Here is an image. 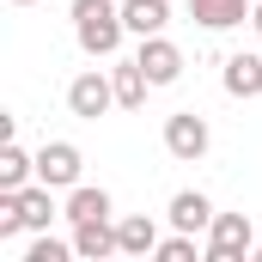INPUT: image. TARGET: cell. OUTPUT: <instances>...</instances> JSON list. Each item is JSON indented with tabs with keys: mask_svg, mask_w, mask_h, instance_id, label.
<instances>
[{
	"mask_svg": "<svg viewBox=\"0 0 262 262\" xmlns=\"http://www.w3.org/2000/svg\"><path fill=\"white\" fill-rule=\"evenodd\" d=\"M67 18H73V43H79L92 61H110V55L122 49V37H128L122 0H73Z\"/></svg>",
	"mask_w": 262,
	"mask_h": 262,
	"instance_id": "cell-1",
	"label": "cell"
},
{
	"mask_svg": "<svg viewBox=\"0 0 262 262\" xmlns=\"http://www.w3.org/2000/svg\"><path fill=\"white\" fill-rule=\"evenodd\" d=\"M67 110H73L79 122L110 116V110H116V79H110V73H98V67L73 73V79H67Z\"/></svg>",
	"mask_w": 262,
	"mask_h": 262,
	"instance_id": "cell-2",
	"label": "cell"
},
{
	"mask_svg": "<svg viewBox=\"0 0 262 262\" xmlns=\"http://www.w3.org/2000/svg\"><path fill=\"white\" fill-rule=\"evenodd\" d=\"M250 250H256L250 213H213V226H207V262H244Z\"/></svg>",
	"mask_w": 262,
	"mask_h": 262,
	"instance_id": "cell-3",
	"label": "cell"
},
{
	"mask_svg": "<svg viewBox=\"0 0 262 262\" xmlns=\"http://www.w3.org/2000/svg\"><path fill=\"white\" fill-rule=\"evenodd\" d=\"M207 146H213L207 116H195V110H177V116H165V152H171L177 165H195Z\"/></svg>",
	"mask_w": 262,
	"mask_h": 262,
	"instance_id": "cell-4",
	"label": "cell"
},
{
	"mask_svg": "<svg viewBox=\"0 0 262 262\" xmlns=\"http://www.w3.org/2000/svg\"><path fill=\"white\" fill-rule=\"evenodd\" d=\"M79 171H85V159H79L73 140H43V146H37V183H49V189H73Z\"/></svg>",
	"mask_w": 262,
	"mask_h": 262,
	"instance_id": "cell-5",
	"label": "cell"
},
{
	"mask_svg": "<svg viewBox=\"0 0 262 262\" xmlns=\"http://www.w3.org/2000/svg\"><path fill=\"white\" fill-rule=\"evenodd\" d=\"M134 61L146 67V79H152V85H177V79H183V49H177L165 31H159V37H140Z\"/></svg>",
	"mask_w": 262,
	"mask_h": 262,
	"instance_id": "cell-6",
	"label": "cell"
},
{
	"mask_svg": "<svg viewBox=\"0 0 262 262\" xmlns=\"http://www.w3.org/2000/svg\"><path fill=\"white\" fill-rule=\"evenodd\" d=\"M165 220H171V232H195V238H207V226H213V201L201 195V189H177L171 207H165Z\"/></svg>",
	"mask_w": 262,
	"mask_h": 262,
	"instance_id": "cell-7",
	"label": "cell"
},
{
	"mask_svg": "<svg viewBox=\"0 0 262 262\" xmlns=\"http://www.w3.org/2000/svg\"><path fill=\"white\" fill-rule=\"evenodd\" d=\"M220 85H226V98H262V55H250V49L226 55Z\"/></svg>",
	"mask_w": 262,
	"mask_h": 262,
	"instance_id": "cell-8",
	"label": "cell"
},
{
	"mask_svg": "<svg viewBox=\"0 0 262 262\" xmlns=\"http://www.w3.org/2000/svg\"><path fill=\"white\" fill-rule=\"evenodd\" d=\"M73 250H79V262L122 256V244H116V220H79V226H73Z\"/></svg>",
	"mask_w": 262,
	"mask_h": 262,
	"instance_id": "cell-9",
	"label": "cell"
},
{
	"mask_svg": "<svg viewBox=\"0 0 262 262\" xmlns=\"http://www.w3.org/2000/svg\"><path fill=\"white\" fill-rule=\"evenodd\" d=\"M250 6L256 0H189V18L201 31H238V25H250Z\"/></svg>",
	"mask_w": 262,
	"mask_h": 262,
	"instance_id": "cell-10",
	"label": "cell"
},
{
	"mask_svg": "<svg viewBox=\"0 0 262 262\" xmlns=\"http://www.w3.org/2000/svg\"><path fill=\"white\" fill-rule=\"evenodd\" d=\"M110 189H92V183H73L67 189V201H61V220L67 226H79V220H110Z\"/></svg>",
	"mask_w": 262,
	"mask_h": 262,
	"instance_id": "cell-11",
	"label": "cell"
},
{
	"mask_svg": "<svg viewBox=\"0 0 262 262\" xmlns=\"http://www.w3.org/2000/svg\"><path fill=\"white\" fill-rule=\"evenodd\" d=\"M122 25L128 37H159L171 25V0H122Z\"/></svg>",
	"mask_w": 262,
	"mask_h": 262,
	"instance_id": "cell-12",
	"label": "cell"
},
{
	"mask_svg": "<svg viewBox=\"0 0 262 262\" xmlns=\"http://www.w3.org/2000/svg\"><path fill=\"white\" fill-rule=\"evenodd\" d=\"M110 79H116V110H140V104H146V92H152V79H146V67L134 61H116L110 67Z\"/></svg>",
	"mask_w": 262,
	"mask_h": 262,
	"instance_id": "cell-13",
	"label": "cell"
},
{
	"mask_svg": "<svg viewBox=\"0 0 262 262\" xmlns=\"http://www.w3.org/2000/svg\"><path fill=\"white\" fill-rule=\"evenodd\" d=\"M116 244H122V256H152L159 250V226L146 213H122L116 220Z\"/></svg>",
	"mask_w": 262,
	"mask_h": 262,
	"instance_id": "cell-14",
	"label": "cell"
},
{
	"mask_svg": "<svg viewBox=\"0 0 262 262\" xmlns=\"http://www.w3.org/2000/svg\"><path fill=\"white\" fill-rule=\"evenodd\" d=\"M25 183H37V152H25L18 140H6L0 146V189H25Z\"/></svg>",
	"mask_w": 262,
	"mask_h": 262,
	"instance_id": "cell-15",
	"label": "cell"
},
{
	"mask_svg": "<svg viewBox=\"0 0 262 262\" xmlns=\"http://www.w3.org/2000/svg\"><path fill=\"white\" fill-rule=\"evenodd\" d=\"M18 207H25V226H31V232H49V220L61 213L49 183H25V189H18Z\"/></svg>",
	"mask_w": 262,
	"mask_h": 262,
	"instance_id": "cell-16",
	"label": "cell"
},
{
	"mask_svg": "<svg viewBox=\"0 0 262 262\" xmlns=\"http://www.w3.org/2000/svg\"><path fill=\"white\" fill-rule=\"evenodd\" d=\"M79 256V250H73V238H49V232H37V238H31V244H25V262H73Z\"/></svg>",
	"mask_w": 262,
	"mask_h": 262,
	"instance_id": "cell-17",
	"label": "cell"
},
{
	"mask_svg": "<svg viewBox=\"0 0 262 262\" xmlns=\"http://www.w3.org/2000/svg\"><path fill=\"white\" fill-rule=\"evenodd\" d=\"M201 250H207V244H195V232H171V238H159L152 256H159V262H195Z\"/></svg>",
	"mask_w": 262,
	"mask_h": 262,
	"instance_id": "cell-18",
	"label": "cell"
},
{
	"mask_svg": "<svg viewBox=\"0 0 262 262\" xmlns=\"http://www.w3.org/2000/svg\"><path fill=\"white\" fill-rule=\"evenodd\" d=\"M250 31H256V37H262V0H256V6H250Z\"/></svg>",
	"mask_w": 262,
	"mask_h": 262,
	"instance_id": "cell-19",
	"label": "cell"
},
{
	"mask_svg": "<svg viewBox=\"0 0 262 262\" xmlns=\"http://www.w3.org/2000/svg\"><path fill=\"white\" fill-rule=\"evenodd\" d=\"M12 6H37V0H12Z\"/></svg>",
	"mask_w": 262,
	"mask_h": 262,
	"instance_id": "cell-20",
	"label": "cell"
},
{
	"mask_svg": "<svg viewBox=\"0 0 262 262\" xmlns=\"http://www.w3.org/2000/svg\"><path fill=\"white\" fill-rule=\"evenodd\" d=\"M250 256H256V262H262V244H256V250H250Z\"/></svg>",
	"mask_w": 262,
	"mask_h": 262,
	"instance_id": "cell-21",
	"label": "cell"
}]
</instances>
